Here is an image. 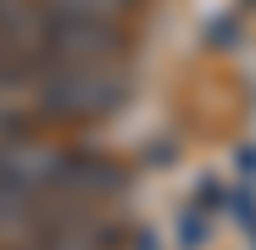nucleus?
<instances>
[{
	"label": "nucleus",
	"instance_id": "nucleus-3",
	"mask_svg": "<svg viewBox=\"0 0 256 250\" xmlns=\"http://www.w3.org/2000/svg\"><path fill=\"white\" fill-rule=\"evenodd\" d=\"M62 156L56 145H39V139H6L0 145V184H12L22 195H56V173H62Z\"/></svg>",
	"mask_w": 256,
	"mask_h": 250
},
{
	"label": "nucleus",
	"instance_id": "nucleus-6",
	"mask_svg": "<svg viewBox=\"0 0 256 250\" xmlns=\"http://www.w3.org/2000/svg\"><path fill=\"white\" fill-rule=\"evenodd\" d=\"M134 0H45V11L56 17H122Z\"/></svg>",
	"mask_w": 256,
	"mask_h": 250
},
{
	"label": "nucleus",
	"instance_id": "nucleus-2",
	"mask_svg": "<svg viewBox=\"0 0 256 250\" xmlns=\"http://www.w3.org/2000/svg\"><path fill=\"white\" fill-rule=\"evenodd\" d=\"M128 39L117 17H56L45 22V50H39V78L50 67H78V61H117Z\"/></svg>",
	"mask_w": 256,
	"mask_h": 250
},
{
	"label": "nucleus",
	"instance_id": "nucleus-8",
	"mask_svg": "<svg viewBox=\"0 0 256 250\" xmlns=\"http://www.w3.org/2000/svg\"><path fill=\"white\" fill-rule=\"evenodd\" d=\"M22 6V0H0V17H6V11H17Z\"/></svg>",
	"mask_w": 256,
	"mask_h": 250
},
{
	"label": "nucleus",
	"instance_id": "nucleus-7",
	"mask_svg": "<svg viewBox=\"0 0 256 250\" xmlns=\"http://www.w3.org/2000/svg\"><path fill=\"white\" fill-rule=\"evenodd\" d=\"M28 122H34V106H17V100L0 95V145H6V139H22Z\"/></svg>",
	"mask_w": 256,
	"mask_h": 250
},
{
	"label": "nucleus",
	"instance_id": "nucleus-9",
	"mask_svg": "<svg viewBox=\"0 0 256 250\" xmlns=\"http://www.w3.org/2000/svg\"><path fill=\"white\" fill-rule=\"evenodd\" d=\"M34 250H50V245H34Z\"/></svg>",
	"mask_w": 256,
	"mask_h": 250
},
{
	"label": "nucleus",
	"instance_id": "nucleus-5",
	"mask_svg": "<svg viewBox=\"0 0 256 250\" xmlns=\"http://www.w3.org/2000/svg\"><path fill=\"white\" fill-rule=\"evenodd\" d=\"M34 195L12 189V184H0V234H12V228H34Z\"/></svg>",
	"mask_w": 256,
	"mask_h": 250
},
{
	"label": "nucleus",
	"instance_id": "nucleus-4",
	"mask_svg": "<svg viewBox=\"0 0 256 250\" xmlns=\"http://www.w3.org/2000/svg\"><path fill=\"white\" fill-rule=\"evenodd\" d=\"M128 178H122V167L106 161V156H62V173H56V195H78V200H90V195H117Z\"/></svg>",
	"mask_w": 256,
	"mask_h": 250
},
{
	"label": "nucleus",
	"instance_id": "nucleus-1",
	"mask_svg": "<svg viewBox=\"0 0 256 250\" xmlns=\"http://www.w3.org/2000/svg\"><path fill=\"white\" fill-rule=\"evenodd\" d=\"M122 106H128V78L112 61L50 67L39 78V117H50V122H100Z\"/></svg>",
	"mask_w": 256,
	"mask_h": 250
}]
</instances>
